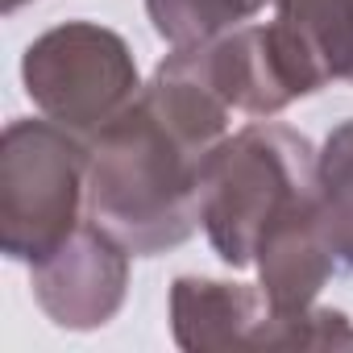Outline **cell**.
I'll return each instance as SVG.
<instances>
[{
    "instance_id": "3957f363",
    "label": "cell",
    "mask_w": 353,
    "mask_h": 353,
    "mask_svg": "<svg viewBox=\"0 0 353 353\" xmlns=\"http://www.w3.org/2000/svg\"><path fill=\"white\" fill-rule=\"evenodd\" d=\"M88 221V137L50 117H17L0 141V250L50 258Z\"/></svg>"
},
{
    "instance_id": "7c38bea8",
    "label": "cell",
    "mask_w": 353,
    "mask_h": 353,
    "mask_svg": "<svg viewBox=\"0 0 353 353\" xmlns=\"http://www.w3.org/2000/svg\"><path fill=\"white\" fill-rule=\"evenodd\" d=\"M349 79H353V75H349Z\"/></svg>"
},
{
    "instance_id": "9c48e42d",
    "label": "cell",
    "mask_w": 353,
    "mask_h": 353,
    "mask_svg": "<svg viewBox=\"0 0 353 353\" xmlns=\"http://www.w3.org/2000/svg\"><path fill=\"white\" fill-rule=\"evenodd\" d=\"M266 0H145L154 34L170 46H200L258 17Z\"/></svg>"
},
{
    "instance_id": "6da1fadb",
    "label": "cell",
    "mask_w": 353,
    "mask_h": 353,
    "mask_svg": "<svg viewBox=\"0 0 353 353\" xmlns=\"http://www.w3.org/2000/svg\"><path fill=\"white\" fill-rule=\"evenodd\" d=\"M212 150L150 96L88 137V216L133 258L179 250L200 229V166Z\"/></svg>"
},
{
    "instance_id": "277c9868",
    "label": "cell",
    "mask_w": 353,
    "mask_h": 353,
    "mask_svg": "<svg viewBox=\"0 0 353 353\" xmlns=\"http://www.w3.org/2000/svg\"><path fill=\"white\" fill-rule=\"evenodd\" d=\"M34 108L79 137H96L141 92L129 42L96 21H63L34 38L21 59Z\"/></svg>"
},
{
    "instance_id": "8fae6325",
    "label": "cell",
    "mask_w": 353,
    "mask_h": 353,
    "mask_svg": "<svg viewBox=\"0 0 353 353\" xmlns=\"http://www.w3.org/2000/svg\"><path fill=\"white\" fill-rule=\"evenodd\" d=\"M21 5H30V0H0V9H5V13H17Z\"/></svg>"
},
{
    "instance_id": "52a82bcc",
    "label": "cell",
    "mask_w": 353,
    "mask_h": 353,
    "mask_svg": "<svg viewBox=\"0 0 353 353\" xmlns=\"http://www.w3.org/2000/svg\"><path fill=\"white\" fill-rule=\"evenodd\" d=\"M254 266H258V287L266 291V299L274 307H283V312L316 307L320 291L328 287V279L341 266L332 245L324 241L320 212H316V192L295 200L262 233Z\"/></svg>"
},
{
    "instance_id": "7a4b0ae2",
    "label": "cell",
    "mask_w": 353,
    "mask_h": 353,
    "mask_svg": "<svg viewBox=\"0 0 353 353\" xmlns=\"http://www.w3.org/2000/svg\"><path fill=\"white\" fill-rule=\"evenodd\" d=\"M316 192V145L283 121H250L200 166V229L233 270L254 266L262 233Z\"/></svg>"
},
{
    "instance_id": "8992f818",
    "label": "cell",
    "mask_w": 353,
    "mask_h": 353,
    "mask_svg": "<svg viewBox=\"0 0 353 353\" xmlns=\"http://www.w3.org/2000/svg\"><path fill=\"white\" fill-rule=\"evenodd\" d=\"M129 258L133 254L88 216L50 258L30 266L34 299L59 328H104L125 303Z\"/></svg>"
},
{
    "instance_id": "ba28073f",
    "label": "cell",
    "mask_w": 353,
    "mask_h": 353,
    "mask_svg": "<svg viewBox=\"0 0 353 353\" xmlns=\"http://www.w3.org/2000/svg\"><path fill=\"white\" fill-rule=\"evenodd\" d=\"M316 212L341 266H353V117L316 150Z\"/></svg>"
},
{
    "instance_id": "5b68a950",
    "label": "cell",
    "mask_w": 353,
    "mask_h": 353,
    "mask_svg": "<svg viewBox=\"0 0 353 353\" xmlns=\"http://www.w3.org/2000/svg\"><path fill=\"white\" fill-rule=\"evenodd\" d=\"M170 336L179 349H353V320L336 307L283 312L262 287L179 274L170 283Z\"/></svg>"
},
{
    "instance_id": "30bf717a",
    "label": "cell",
    "mask_w": 353,
    "mask_h": 353,
    "mask_svg": "<svg viewBox=\"0 0 353 353\" xmlns=\"http://www.w3.org/2000/svg\"><path fill=\"white\" fill-rule=\"evenodd\" d=\"M266 5L283 26L312 42L332 79L353 75V0H266Z\"/></svg>"
}]
</instances>
